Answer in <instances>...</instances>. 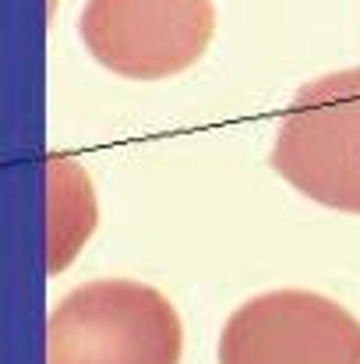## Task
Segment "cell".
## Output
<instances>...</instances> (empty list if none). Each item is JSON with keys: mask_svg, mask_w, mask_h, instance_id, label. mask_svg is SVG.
Returning a JSON list of instances; mask_svg holds the SVG:
<instances>
[{"mask_svg": "<svg viewBox=\"0 0 360 364\" xmlns=\"http://www.w3.org/2000/svg\"><path fill=\"white\" fill-rule=\"evenodd\" d=\"M184 329L173 304L134 279H96L50 315L46 364H180Z\"/></svg>", "mask_w": 360, "mask_h": 364, "instance_id": "obj_1", "label": "cell"}, {"mask_svg": "<svg viewBox=\"0 0 360 364\" xmlns=\"http://www.w3.org/2000/svg\"><path fill=\"white\" fill-rule=\"evenodd\" d=\"M272 170L318 205L360 213V68L297 89L276 134Z\"/></svg>", "mask_w": 360, "mask_h": 364, "instance_id": "obj_2", "label": "cell"}, {"mask_svg": "<svg viewBox=\"0 0 360 364\" xmlns=\"http://www.w3.org/2000/svg\"><path fill=\"white\" fill-rule=\"evenodd\" d=\"M78 28L89 53L114 75L159 82L205 53L216 11L212 0H89Z\"/></svg>", "mask_w": 360, "mask_h": 364, "instance_id": "obj_3", "label": "cell"}, {"mask_svg": "<svg viewBox=\"0 0 360 364\" xmlns=\"http://www.w3.org/2000/svg\"><path fill=\"white\" fill-rule=\"evenodd\" d=\"M219 364H360V322L322 294H261L230 315Z\"/></svg>", "mask_w": 360, "mask_h": 364, "instance_id": "obj_4", "label": "cell"}]
</instances>
